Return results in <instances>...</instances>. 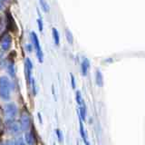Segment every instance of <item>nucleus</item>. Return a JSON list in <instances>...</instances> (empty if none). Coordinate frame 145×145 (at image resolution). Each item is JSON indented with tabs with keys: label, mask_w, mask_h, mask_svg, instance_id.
Segmentation results:
<instances>
[{
	"label": "nucleus",
	"mask_w": 145,
	"mask_h": 145,
	"mask_svg": "<svg viewBox=\"0 0 145 145\" xmlns=\"http://www.w3.org/2000/svg\"><path fill=\"white\" fill-rule=\"evenodd\" d=\"M53 37H54V44L58 45L59 43H60V35H59L57 29H56V28H53Z\"/></svg>",
	"instance_id": "nucleus-11"
},
{
	"label": "nucleus",
	"mask_w": 145,
	"mask_h": 145,
	"mask_svg": "<svg viewBox=\"0 0 145 145\" xmlns=\"http://www.w3.org/2000/svg\"><path fill=\"white\" fill-rule=\"evenodd\" d=\"M7 130L10 133H13V134H17L19 133L20 131H22L21 127H20V124L18 123V122L15 121H12V120H9V121L7 122Z\"/></svg>",
	"instance_id": "nucleus-5"
},
{
	"label": "nucleus",
	"mask_w": 145,
	"mask_h": 145,
	"mask_svg": "<svg viewBox=\"0 0 145 145\" xmlns=\"http://www.w3.org/2000/svg\"><path fill=\"white\" fill-rule=\"evenodd\" d=\"M14 145H25V142L22 137H18L16 139L15 142H14Z\"/></svg>",
	"instance_id": "nucleus-15"
},
{
	"label": "nucleus",
	"mask_w": 145,
	"mask_h": 145,
	"mask_svg": "<svg viewBox=\"0 0 145 145\" xmlns=\"http://www.w3.org/2000/svg\"><path fill=\"white\" fill-rule=\"evenodd\" d=\"M31 38H32V42H33L34 44V47L36 51V56H37V58L40 63L43 62V52H42V49H41V45L39 43V40L35 32H32L31 33Z\"/></svg>",
	"instance_id": "nucleus-3"
},
{
	"label": "nucleus",
	"mask_w": 145,
	"mask_h": 145,
	"mask_svg": "<svg viewBox=\"0 0 145 145\" xmlns=\"http://www.w3.org/2000/svg\"><path fill=\"white\" fill-rule=\"evenodd\" d=\"M39 3H40L41 7H42V9H43V11H44V12H49L50 7H49L48 3L46 2V0H39Z\"/></svg>",
	"instance_id": "nucleus-12"
},
{
	"label": "nucleus",
	"mask_w": 145,
	"mask_h": 145,
	"mask_svg": "<svg viewBox=\"0 0 145 145\" xmlns=\"http://www.w3.org/2000/svg\"><path fill=\"white\" fill-rule=\"evenodd\" d=\"M80 133H81V136H82V138H83L85 145H90L88 140H87V136H86V133H85V131H84V128L83 121H82V119L80 120Z\"/></svg>",
	"instance_id": "nucleus-8"
},
{
	"label": "nucleus",
	"mask_w": 145,
	"mask_h": 145,
	"mask_svg": "<svg viewBox=\"0 0 145 145\" xmlns=\"http://www.w3.org/2000/svg\"><path fill=\"white\" fill-rule=\"evenodd\" d=\"M0 98L3 101H9L11 98V82L5 75L0 77Z\"/></svg>",
	"instance_id": "nucleus-1"
},
{
	"label": "nucleus",
	"mask_w": 145,
	"mask_h": 145,
	"mask_svg": "<svg viewBox=\"0 0 145 145\" xmlns=\"http://www.w3.org/2000/svg\"><path fill=\"white\" fill-rule=\"evenodd\" d=\"M25 142L29 145H33L35 143V138L32 133H26L25 134Z\"/></svg>",
	"instance_id": "nucleus-9"
},
{
	"label": "nucleus",
	"mask_w": 145,
	"mask_h": 145,
	"mask_svg": "<svg viewBox=\"0 0 145 145\" xmlns=\"http://www.w3.org/2000/svg\"><path fill=\"white\" fill-rule=\"evenodd\" d=\"M37 23H38V28H39V31L40 32H42L43 31V21L42 19H39L37 20Z\"/></svg>",
	"instance_id": "nucleus-18"
},
{
	"label": "nucleus",
	"mask_w": 145,
	"mask_h": 145,
	"mask_svg": "<svg viewBox=\"0 0 145 145\" xmlns=\"http://www.w3.org/2000/svg\"><path fill=\"white\" fill-rule=\"evenodd\" d=\"M65 35H66V38L67 41L69 42L70 44H72V41H74V37H72V35L69 30H66L65 31Z\"/></svg>",
	"instance_id": "nucleus-14"
},
{
	"label": "nucleus",
	"mask_w": 145,
	"mask_h": 145,
	"mask_svg": "<svg viewBox=\"0 0 145 145\" xmlns=\"http://www.w3.org/2000/svg\"><path fill=\"white\" fill-rule=\"evenodd\" d=\"M30 117L28 115L27 112H23L22 115L20 117V121H19V124L22 131H27L29 129L30 127Z\"/></svg>",
	"instance_id": "nucleus-4"
},
{
	"label": "nucleus",
	"mask_w": 145,
	"mask_h": 145,
	"mask_svg": "<svg viewBox=\"0 0 145 145\" xmlns=\"http://www.w3.org/2000/svg\"><path fill=\"white\" fill-rule=\"evenodd\" d=\"M8 72L11 75H13V76L15 75V70H14V65L12 63H10V65H8Z\"/></svg>",
	"instance_id": "nucleus-16"
},
{
	"label": "nucleus",
	"mask_w": 145,
	"mask_h": 145,
	"mask_svg": "<svg viewBox=\"0 0 145 145\" xmlns=\"http://www.w3.org/2000/svg\"><path fill=\"white\" fill-rule=\"evenodd\" d=\"M56 133H57V137H58V140L59 142H62L63 140V133L60 130H56Z\"/></svg>",
	"instance_id": "nucleus-17"
},
{
	"label": "nucleus",
	"mask_w": 145,
	"mask_h": 145,
	"mask_svg": "<svg viewBox=\"0 0 145 145\" xmlns=\"http://www.w3.org/2000/svg\"><path fill=\"white\" fill-rule=\"evenodd\" d=\"M4 112L7 119L12 120L17 115V107L16 104L13 103H7L4 107Z\"/></svg>",
	"instance_id": "nucleus-2"
},
{
	"label": "nucleus",
	"mask_w": 145,
	"mask_h": 145,
	"mask_svg": "<svg viewBox=\"0 0 145 145\" xmlns=\"http://www.w3.org/2000/svg\"><path fill=\"white\" fill-rule=\"evenodd\" d=\"M96 83L100 86L103 85V76H102L101 72H96Z\"/></svg>",
	"instance_id": "nucleus-13"
},
{
	"label": "nucleus",
	"mask_w": 145,
	"mask_h": 145,
	"mask_svg": "<svg viewBox=\"0 0 145 145\" xmlns=\"http://www.w3.org/2000/svg\"><path fill=\"white\" fill-rule=\"evenodd\" d=\"M32 69H33V63H32L29 58H27L25 60V75H26L27 83L29 84H31V80H32V75H31Z\"/></svg>",
	"instance_id": "nucleus-7"
},
{
	"label": "nucleus",
	"mask_w": 145,
	"mask_h": 145,
	"mask_svg": "<svg viewBox=\"0 0 145 145\" xmlns=\"http://www.w3.org/2000/svg\"><path fill=\"white\" fill-rule=\"evenodd\" d=\"M12 44V38L9 35H6L1 40V48L3 51H7L10 49Z\"/></svg>",
	"instance_id": "nucleus-6"
},
{
	"label": "nucleus",
	"mask_w": 145,
	"mask_h": 145,
	"mask_svg": "<svg viewBox=\"0 0 145 145\" xmlns=\"http://www.w3.org/2000/svg\"><path fill=\"white\" fill-rule=\"evenodd\" d=\"M71 79H72V88H74L75 87V82H74V75H71Z\"/></svg>",
	"instance_id": "nucleus-19"
},
{
	"label": "nucleus",
	"mask_w": 145,
	"mask_h": 145,
	"mask_svg": "<svg viewBox=\"0 0 145 145\" xmlns=\"http://www.w3.org/2000/svg\"><path fill=\"white\" fill-rule=\"evenodd\" d=\"M2 9H3V4L1 2V0H0V10H2Z\"/></svg>",
	"instance_id": "nucleus-20"
},
{
	"label": "nucleus",
	"mask_w": 145,
	"mask_h": 145,
	"mask_svg": "<svg viewBox=\"0 0 145 145\" xmlns=\"http://www.w3.org/2000/svg\"><path fill=\"white\" fill-rule=\"evenodd\" d=\"M1 1H7V0H1Z\"/></svg>",
	"instance_id": "nucleus-21"
},
{
	"label": "nucleus",
	"mask_w": 145,
	"mask_h": 145,
	"mask_svg": "<svg viewBox=\"0 0 145 145\" xmlns=\"http://www.w3.org/2000/svg\"><path fill=\"white\" fill-rule=\"evenodd\" d=\"M88 68H89V61L87 59H84L83 63H82V72H83L84 75H86V74H87Z\"/></svg>",
	"instance_id": "nucleus-10"
}]
</instances>
